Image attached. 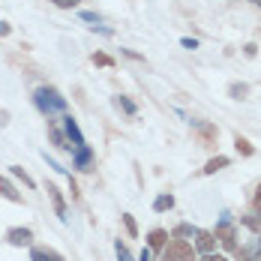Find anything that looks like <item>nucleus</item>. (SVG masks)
<instances>
[{"label":"nucleus","instance_id":"f257e3e1","mask_svg":"<svg viewBox=\"0 0 261 261\" xmlns=\"http://www.w3.org/2000/svg\"><path fill=\"white\" fill-rule=\"evenodd\" d=\"M36 105H39V111L54 114V111H63V108H66V99H63L54 87H39V90H36Z\"/></svg>","mask_w":261,"mask_h":261},{"label":"nucleus","instance_id":"f03ea898","mask_svg":"<svg viewBox=\"0 0 261 261\" xmlns=\"http://www.w3.org/2000/svg\"><path fill=\"white\" fill-rule=\"evenodd\" d=\"M162 261H195V249H192L186 240H177V237H174V240L168 243Z\"/></svg>","mask_w":261,"mask_h":261},{"label":"nucleus","instance_id":"7ed1b4c3","mask_svg":"<svg viewBox=\"0 0 261 261\" xmlns=\"http://www.w3.org/2000/svg\"><path fill=\"white\" fill-rule=\"evenodd\" d=\"M216 240L225 246V249H231V252H237V231H234V225H228V219H222L219 222V228H216Z\"/></svg>","mask_w":261,"mask_h":261},{"label":"nucleus","instance_id":"20e7f679","mask_svg":"<svg viewBox=\"0 0 261 261\" xmlns=\"http://www.w3.org/2000/svg\"><path fill=\"white\" fill-rule=\"evenodd\" d=\"M195 249L204 252V255H213V249H216V237L210 234V231H195Z\"/></svg>","mask_w":261,"mask_h":261},{"label":"nucleus","instance_id":"39448f33","mask_svg":"<svg viewBox=\"0 0 261 261\" xmlns=\"http://www.w3.org/2000/svg\"><path fill=\"white\" fill-rule=\"evenodd\" d=\"M6 240H9L12 246H30L33 231H30V228H9V231H6Z\"/></svg>","mask_w":261,"mask_h":261},{"label":"nucleus","instance_id":"423d86ee","mask_svg":"<svg viewBox=\"0 0 261 261\" xmlns=\"http://www.w3.org/2000/svg\"><path fill=\"white\" fill-rule=\"evenodd\" d=\"M45 189H48V195H51V201H54V213H57V216L66 222V204H63V195H60V189H57L54 183H48Z\"/></svg>","mask_w":261,"mask_h":261},{"label":"nucleus","instance_id":"0eeeda50","mask_svg":"<svg viewBox=\"0 0 261 261\" xmlns=\"http://www.w3.org/2000/svg\"><path fill=\"white\" fill-rule=\"evenodd\" d=\"M0 195H3V198H9V201H15V204H21V201H24V195H21L12 183L6 180V177H0Z\"/></svg>","mask_w":261,"mask_h":261},{"label":"nucleus","instance_id":"6e6552de","mask_svg":"<svg viewBox=\"0 0 261 261\" xmlns=\"http://www.w3.org/2000/svg\"><path fill=\"white\" fill-rule=\"evenodd\" d=\"M90 162H93L90 147H87V144H81L79 150H75V168H81V171H90Z\"/></svg>","mask_w":261,"mask_h":261},{"label":"nucleus","instance_id":"1a4fd4ad","mask_svg":"<svg viewBox=\"0 0 261 261\" xmlns=\"http://www.w3.org/2000/svg\"><path fill=\"white\" fill-rule=\"evenodd\" d=\"M30 261H66L60 252H54V249H33L30 252Z\"/></svg>","mask_w":261,"mask_h":261},{"label":"nucleus","instance_id":"9d476101","mask_svg":"<svg viewBox=\"0 0 261 261\" xmlns=\"http://www.w3.org/2000/svg\"><path fill=\"white\" fill-rule=\"evenodd\" d=\"M165 240H168V234H165L162 228H156V231H150V234H147V243H150V249H162V246H165Z\"/></svg>","mask_w":261,"mask_h":261},{"label":"nucleus","instance_id":"9b49d317","mask_svg":"<svg viewBox=\"0 0 261 261\" xmlns=\"http://www.w3.org/2000/svg\"><path fill=\"white\" fill-rule=\"evenodd\" d=\"M66 135L72 138V144H75V147L84 144V138H81V132H79V126H75V120H72V117H66Z\"/></svg>","mask_w":261,"mask_h":261},{"label":"nucleus","instance_id":"f8f14e48","mask_svg":"<svg viewBox=\"0 0 261 261\" xmlns=\"http://www.w3.org/2000/svg\"><path fill=\"white\" fill-rule=\"evenodd\" d=\"M228 165V156H216V159H210L207 165H204V174H216V171H222Z\"/></svg>","mask_w":261,"mask_h":261},{"label":"nucleus","instance_id":"ddd939ff","mask_svg":"<svg viewBox=\"0 0 261 261\" xmlns=\"http://www.w3.org/2000/svg\"><path fill=\"white\" fill-rule=\"evenodd\" d=\"M174 207V198H171V195H159L156 201H153V210H156V213H165V210H171Z\"/></svg>","mask_w":261,"mask_h":261},{"label":"nucleus","instance_id":"4468645a","mask_svg":"<svg viewBox=\"0 0 261 261\" xmlns=\"http://www.w3.org/2000/svg\"><path fill=\"white\" fill-rule=\"evenodd\" d=\"M234 147L243 153V156H252V144H249L246 138H240V135H237V138H234Z\"/></svg>","mask_w":261,"mask_h":261},{"label":"nucleus","instance_id":"2eb2a0df","mask_svg":"<svg viewBox=\"0 0 261 261\" xmlns=\"http://www.w3.org/2000/svg\"><path fill=\"white\" fill-rule=\"evenodd\" d=\"M114 252H117V258H120V261H132L129 249H126V246H123V243H120V240H117V243H114Z\"/></svg>","mask_w":261,"mask_h":261},{"label":"nucleus","instance_id":"dca6fc26","mask_svg":"<svg viewBox=\"0 0 261 261\" xmlns=\"http://www.w3.org/2000/svg\"><path fill=\"white\" fill-rule=\"evenodd\" d=\"M117 105H120L126 114H135V102H132V99H126V96H117Z\"/></svg>","mask_w":261,"mask_h":261},{"label":"nucleus","instance_id":"f3484780","mask_svg":"<svg viewBox=\"0 0 261 261\" xmlns=\"http://www.w3.org/2000/svg\"><path fill=\"white\" fill-rule=\"evenodd\" d=\"M12 174H15L18 180H24V186H30V189H33V180H30V177L24 174V168H18V165H12Z\"/></svg>","mask_w":261,"mask_h":261},{"label":"nucleus","instance_id":"a211bd4d","mask_svg":"<svg viewBox=\"0 0 261 261\" xmlns=\"http://www.w3.org/2000/svg\"><path fill=\"white\" fill-rule=\"evenodd\" d=\"M93 63H96V66H114V60H111L108 54H93Z\"/></svg>","mask_w":261,"mask_h":261},{"label":"nucleus","instance_id":"6ab92c4d","mask_svg":"<svg viewBox=\"0 0 261 261\" xmlns=\"http://www.w3.org/2000/svg\"><path fill=\"white\" fill-rule=\"evenodd\" d=\"M51 138H54V144H57V147H69V144H66V138H63V132L54 129V126H51Z\"/></svg>","mask_w":261,"mask_h":261},{"label":"nucleus","instance_id":"aec40b11","mask_svg":"<svg viewBox=\"0 0 261 261\" xmlns=\"http://www.w3.org/2000/svg\"><path fill=\"white\" fill-rule=\"evenodd\" d=\"M123 225H126V231H129L132 237L138 234V225H135V219H132L129 213H126V216H123Z\"/></svg>","mask_w":261,"mask_h":261},{"label":"nucleus","instance_id":"412c9836","mask_svg":"<svg viewBox=\"0 0 261 261\" xmlns=\"http://www.w3.org/2000/svg\"><path fill=\"white\" fill-rule=\"evenodd\" d=\"M231 96L234 99H243L246 96V84H231Z\"/></svg>","mask_w":261,"mask_h":261},{"label":"nucleus","instance_id":"4be33fe9","mask_svg":"<svg viewBox=\"0 0 261 261\" xmlns=\"http://www.w3.org/2000/svg\"><path fill=\"white\" fill-rule=\"evenodd\" d=\"M195 237V228H189V225H180V228H177V231H174V237Z\"/></svg>","mask_w":261,"mask_h":261},{"label":"nucleus","instance_id":"5701e85b","mask_svg":"<svg viewBox=\"0 0 261 261\" xmlns=\"http://www.w3.org/2000/svg\"><path fill=\"white\" fill-rule=\"evenodd\" d=\"M252 204H255V213H258V219H261V183H258V189H255V198H252Z\"/></svg>","mask_w":261,"mask_h":261},{"label":"nucleus","instance_id":"b1692460","mask_svg":"<svg viewBox=\"0 0 261 261\" xmlns=\"http://www.w3.org/2000/svg\"><path fill=\"white\" fill-rule=\"evenodd\" d=\"M54 6H60V9H69V6H75L79 0H51Z\"/></svg>","mask_w":261,"mask_h":261},{"label":"nucleus","instance_id":"393cba45","mask_svg":"<svg viewBox=\"0 0 261 261\" xmlns=\"http://www.w3.org/2000/svg\"><path fill=\"white\" fill-rule=\"evenodd\" d=\"M81 18H84V21H96V24H99V15H96V12H84Z\"/></svg>","mask_w":261,"mask_h":261},{"label":"nucleus","instance_id":"a878e982","mask_svg":"<svg viewBox=\"0 0 261 261\" xmlns=\"http://www.w3.org/2000/svg\"><path fill=\"white\" fill-rule=\"evenodd\" d=\"M183 48H189V51H192V48H198V42H195V39H183Z\"/></svg>","mask_w":261,"mask_h":261},{"label":"nucleus","instance_id":"bb28decb","mask_svg":"<svg viewBox=\"0 0 261 261\" xmlns=\"http://www.w3.org/2000/svg\"><path fill=\"white\" fill-rule=\"evenodd\" d=\"M204 261H225V258H219V255H207Z\"/></svg>","mask_w":261,"mask_h":261}]
</instances>
